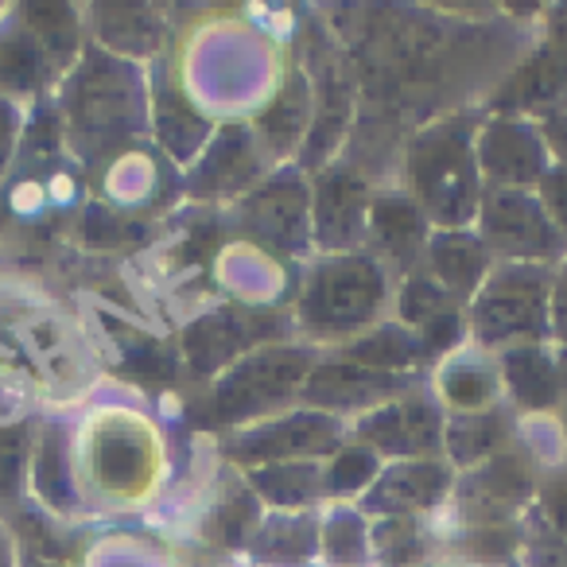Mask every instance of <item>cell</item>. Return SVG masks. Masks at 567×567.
I'll return each mask as SVG.
<instances>
[{
  "label": "cell",
  "mask_w": 567,
  "mask_h": 567,
  "mask_svg": "<svg viewBox=\"0 0 567 567\" xmlns=\"http://www.w3.org/2000/svg\"><path fill=\"white\" fill-rule=\"evenodd\" d=\"M55 113L66 152L86 167L105 164L144 141L148 110H144L141 66L133 59L110 55L105 48H86L63 79Z\"/></svg>",
  "instance_id": "1"
},
{
  "label": "cell",
  "mask_w": 567,
  "mask_h": 567,
  "mask_svg": "<svg viewBox=\"0 0 567 567\" xmlns=\"http://www.w3.org/2000/svg\"><path fill=\"white\" fill-rule=\"evenodd\" d=\"M393 311V276L365 249L319 252L296 292L292 323L316 347H347Z\"/></svg>",
  "instance_id": "2"
},
{
  "label": "cell",
  "mask_w": 567,
  "mask_h": 567,
  "mask_svg": "<svg viewBox=\"0 0 567 567\" xmlns=\"http://www.w3.org/2000/svg\"><path fill=\"white\" fill-rule=\"evenodd\" d=\"M474 117H443L412 136L401 167V190L427 214L435 229H466L478 218L486 183L474 156Z\"/></svg>",
  "instance_id": "3"
},
{
  "label": "cell",
  "mask_w": 567,
  "mask_h": 567,
  "mask_svg": "<svg viewBox=\"0 0 567 567\" xmlns=\"http://www.w3.org/2000/svg\"><path fill=\"white\" fill-rule=\"evenodd\" d=\"M319 350L296 347V342H276V347H260L234 362L226 373H218L203 401L206 424L237 427L260 424L280 412L300 409V393L308 373L316 370Z\"/></svg>",
  "instance_id": "4"
},
{
  "label": "cell",
  "mask_w": 567,
  "mask_h": 567,
  "mask_svg": "<svg viewBox=\"0 0 567 567\" xmlns=\"http://www.w3.org/2000/svg\"><path fill=\"white\" fill-rule=\"evenodd\" d=\"M551 268L544 265H494L486 284L466 303V331L486 354L509 347L551 342Z\"/></svg>",
  "instance_id": "5"
},
{
  "label": "cell",
  "mask_w": 567,
  "mask_h": 567,
  "mask_svg": "<svg viewBox=\"0 0 567 567\" xmlns=\"http://www.w3.org/2000/svg\"><path fill=\"white\" fill-rule=\"evenodd\" d=\"M229 226L245 241L284 260H300L316 252L311 241V179L300 172H268L245 198L229 210Z\"/></svg>",
  "instance_id": "6"
},
{
  "label": "cell",
  "mask_w": 567,
  "mask_h": 567,
  "mask_svg": "<svg viewBox=\"0 0 567 567\" xmlns=\"http://www.w3.org/2000/svg\"><path fill=\"white\" fill-rule=\"evenodd\" d=\"M474 234L497 265L556 268L567 257V237L551 221L536 190H486L474 218Z\"/></svg>",
  "instance_id": "7"
},
{
  "label": "cell",
  "mask_w": 567,
  "mask_h": 567,
  "mask_svg": "<svg viewBox=\"0 0 567 567\" xmlns=\"http://www.w3.org/2000/svg\"><path fill=\"white\" fill-rule=\"evenodd\" d=\"M342 443H350L347 420H334L316 409H292L272 420H260V424L226 432L221 451H226L229 463H237L241 471H257V466L308 463V458L323 463Z\"/></svg>",
  "instance_id": "8"
},
{
  "label": "cell",
  "mask_w": 567,
  "mask_h": 567,
  "mask_svg": "<svg viewBox=\"0 0 567 567\" xmlns=\"http://www.w3.org/2000/svg\"><path fill=\"white\" fill-rule=\"evenodd\" d=\"M544 471L528 451L513 443L509 451L486 458L474 471L458 474L451 509L458 513L463 528H486V525H517L533 509V497L540 489Z\"/></svg>",
  "instance_id": "9"
},
{
  "label": "cell",
  "mask_w": 567,
  "mask_h": 567,
  "mask_svg": "<svg viewBox=\"0 0 567 567\" xmlns=\"http://www.w3.org/2000/svg\"><path fill=\"white\" fill-rule=\"evenodd\" d=\"M443 427H447V409L432 389H412L365 416L350 420V440L370 447L385 463H404V458H440L443 455Z\"/></svg>",
  "instance_id": "10"
},
{
  "label": "cell",
  "mask_w": 567,
  "mask_h": 567,
  "mask_svg": "<svg viewBox=\"0 0 567 567\" xmlns=\"http://www.w3.org/2000/svg\"><path fill=\"white\" fill-rule=\"evenodd\" d=\"M280 331H288V316L221 308L183 331V362L195 378H218L252 350L276 347Z\"/></svg>",
  "instance_id": "11"
},
{
  "label": "cell",
  "mask_w": 567,
  "mask_h": 567,
  "mask_svg": "<svg viewBox=\"0 0 567 567\" xmlns=\"http://www.w3.org/2000/svg\"><path fill=\"white\" fill-rule=\"evenodd\" d=\"M474 156H478L486 190H536L544 183V175L556 167L540 121L528 117L482 121Z\"/></svg>",
  "instance_id": "12"
},
{
  "label": "cell",
  "mask_w": 567,
  "mask_h": 567,
  "mask_svg": "<svg viewBox=\"0 0 567 567\" xmlns=\"http://www.w3.org/2000/svg\"><path fill=\"white\" fill-rule=\"evenodd\" d=\"M420 389V378H396V373H381V370H365L354 365L347 358L319 354L316 370L308 373L300 393V409H316L327 412L334 420H358L365 412L381 409V404L396 401V396Z\"/></svg>",
  "instance_id": "13"
},
{
  "label": "cell",
  "mask_w": 567,
  "mask_h": 567,
  "mask_svg": "<svg viewBox=\"0 0 567 567\" xmlns=\"http://www.w3.org/2000/svg\"><path fill=\"white\" fill-rule=\"evenodd\" d=\"M373 187L354 167H323L311 175V241L319 252H358L365 245Z\"/></svg>",
  "instance_id": "14"
},
{
  "label": "cell",
  "mask_w": 567,
  "mask_h": 567,
  "mask_svg": "<svg viewBox=\"0 0 567 567\" xmlns=\"http://www.w3.org/2000/svg\"><path fill=\"white\" fill-rule=\"evenodd\" d=\"M268 164H272V152L260 141L257 128L249 125H229L221 128L214 141H206L203 156L190 164L187 190L203 203L214 198H245L260 179H268Z\"/></svg>",
  "instance_id": "15"
},
{
  "label": "cell",
  "mask_w": 567,
  "mask_h": 567,
  "mask_svg": "<svg viewBox=\"0 0 567 567\" xmlns=\"http://www.w3.org/2000/svg\"><path fill=\"white\" fill-rule=\"evenodd\" d=\"M432 229L435 226L427 221V214L420 210L401 187L373 190L362 249L370 252L396 284V280H404V276L424 268V252H427V241H432Z\"/></svg>",
  "instance_id": "16"
},
{
  "label": "cell",
  "mask_w": 567,
  "mask_h": 567,
  "mask_svg": "<svg viewBox=\"0 0 567 567\" xmlns=\"http://www.w3.org/2000/svg\"><path fill=\"white\" fill-rule=\"evenodd\" d=\"M455 478L447 458H404V463H385L370 494L362 497V509L373 520L381 517H420L443 509L455 494Z\"/></svg>",
  "instance_id": "17"
},
{
  "label": "cell",
  "mask_w": 567,
  "mask_h": 567,
  "mask_svg": "<svg viewBox=\"0 0 567 567\" xmlns=\"http://www.w3.org/2000/svg\"><path fill=\"white\" fill-rule=\"evenodd\" d=\"M71 66L24 24L20 9L0 20V97L9 102H28L43 97L55 82H63Z\"/></svg>",
  "instance_id": "18"
},
{
  "label": "cell",
  "mask_w": 567,
  "mask_h": 567,
  "mask_svg": "<svg viewBox=\"0 0 567 567\" xmlns=\"http://www.w3.org/2000/svg\"><path fill=\"white\" fill-rule=\"evenodd\" d=\"M497 358L502 373V393L513 412H556L564 404V385H559V362L551 342H528V347H509Z\"/></svg>",
  "instance_id": "19"
},
{
  "label": "cell",
  "mask_w": 567,
  "mask_h": 567,
  "mask_svg": "<svg viewBox=\"0 0 567 567\" xmlns=\"http://www.w3.org/2000/svg\"><path fill=\"white\" fill-rule=\"evenodd\" d=\"M494 265L497 260L489 257V249L482 245V237L474 234V226L432 229V241H427V252H424V272L440 284L443 292L455 296L463 308L478 296L486 276L494 272Z\"/></svg>",
  "instance_id": "20"
},
{
  "label": "cell",
  "mask_w": 567,
  "mask_h": 567,
  "mask_svg": "<svg viewBox=\"0 0 567 567\" xmlns=\"http://www.w3.org/2000/svg\"><path fill=\"white\" fill-rule=\"evenodd\" d=\"M435 396L447 409V416L458 412H486L502 404V373H497V358L466 342L451 358L435 365Z\"/></svg>",
  "instance_id": "21"
},
{
  "label": "cell",
  "mask_w": 567,
  "mask_h": 567,
  "mask_svg": "<svg viewBox=\"0 0 567 567\" xmlns=\"http://www.w3.org/2000/svg\"><path fill=\"white\" fill-rule=\"evenodd\" d=\"M517 443V412L494 404L486 412H458L447 416L443 427V458L455 474H466L482 466L486 458L502 455Z\"/></svg>",
  "instance_id": "22"
},
{
  "label": "cell",
  "mask_w": 567,
  "mask_h": 567,
  "mask_svg": "<svg viewBox=\"0 0 567 567\" xmlns=\"http://www.w3.org/2000/svg\"><path fill=\"white\" fill-rule=\"evenodd\" d=\"M334 354L354 365H365V370L396 373V378H420L424 370L440 365L432 358V350H427V342L416 331H409L404 323H396V319H385L373 331H365L362 339L339 347Z\"/></svg>",
  "instance_id": "23"
},
{
  "label": "cell",
  "mask_w": 567,
  "mask_h": 567,
  "mask_svg": "<svg viewBox=\"0 0 567 567\" xmlns=\"http://www.w3.org/2000/svg\"><path fill=\"white\" fill-rule=\"evenodd\" d=\"M152 102H156V110H152V128H156V136H159L156 144H164L167 156L179 159V164H187V159L195 164L206 148L210 125L190 110V102L172 82V71H167L164 63H159V74H156V82H152Z\"/></svg>",
  "instance_id": "24"
},
{
  "label": "cell",
  "mask_w": 567,
  "mask_h": 567,
  "mask_svg": "<svg viewBox=\"0 0 567 567\" xmlns=\"http://www.w3.org/2000/svg\"><path fill=\"white\" fill-rule=\"evenodd\" d=\"M245 482L257 494L260 505H272L276 513H308L323 502V463H272L245 471Z\"/></svg>",
  "instance_id": "25"
},
{
  "label": "cell",
  "mask_w": 567,
  "mask_h": 567,
  "mask_svg": "<svg viewBox=\"0 0 567 567\" xmlns=\"http://www.w3.org/2000/svg\"><path fill=\"white\" fill-rule=\"evenodd\" d=\"M252 556L276 559V564H292V559H308L319 548V520L316 513H272L260 520V528L249 540Z\"/></svg>",
  "instance_id": "26"
},
{
  "label": "cell",
  "mask_w": 567,
  "mask_h": 567,
  "mask_svg": "<svg viewBox=\"0 0 567 567\" xmlns=\"http://www.w3.org/2000/svg\"><path fill=\"white\" fill-rule=\"evenodd\" d=\"M385 471V458L373 455L362 443H342L331 458H323V497L331 502H362L378 474Z\"/></svg>",
  "instance_id": "27"
},
{
  "label": "cell",
  "mask_w": 567,
  "mask_h": 567,
  "mask_svg": "<svg viewBox=\"0 0 567 567\" xmlns=\"http://www.w3.org/2000/svg\"><path fill=\"white\" fill-rule=\"evenodd\" d=\"M458 308H463V303L443 292L424 268L393 284V319L416 334L424 331V327H432L435 319L451 316V311H458Z\"/></svg>",
  "instance_id": "28"
},
{
  "label": "cell",
  "mask_w": 567,
  "mask_h": 567,
  "mask_svg": "<svg viewBox=\"0 0 567 567\" xmlns=\"http://www.w3.org/2000/svg\"><path fill=\"white\" fill-rule=\"evenodd\" d=\"M370 551L381 567H420L432 551L420 517H381L370 528Z\"/></svg>",
  "instance_id": "29"
},
{
  "label": "cell",
  "mask_w": 567,
  "mask_h": 567,
  "mask_svg": "<svg viewBox=\"0 0 567 567\" xmlns=\"http://www.w3.org/2000/svg\"><path fill=\"white\" fill-rule=\"evenodd\" d=\"M32 482L35 489L43 494V502L48 505H59V509H66V505L74 502L71 494V466H66V435L63 427H43L40 435H35V451H32Z\"/></svg>",
  "instance_id": "30"
},
{
  "label": "cell",
  "mask_w": 567,
  "mask_h": 567,
  "mask_svg": "<svg viewBox=\"0 0 567 567\" xmlns=\"http://www.w3.org/2000/svg\"><path fill=\"white\" fill-rule=\"evenodd\" d=\"M520 540H525V525H486V528H463V551L478 564L489 567H509L520 564Z\"/></svg>",
  "instance_id": "31"
},
{
  "label": "cell",
  "mask_w": 567,
  "mask_h": 567,
  "mask_svg": "<svg viewBox=\"0 0 567 567\" xmlns=\"http://www.w3.org/2000/svg\"><path fill=\"white\" fill-rule=\"evenodd\" d=\"M528 517H533L536 525L548 528V533H556V536H564V540H567V463L544 471L540 489H536Z\"/></svg>",
  "instance_id": "32"
},
{
  "label": "cell",
  "mask_w": 567,
  "mask_h": 567,
  "mask_svg": "<svg viewBox=\"0 0 567 567\" xmlns=\"http://www.w3.org/2000/svg\"><path fill=\"white\" fill-rule=\"evenodd\" d=\"M525 540H520V567H567V540L536 525L525 513Z\"/></svg>",
  "instance_id": "33"
},
{
  "label": "cell",
  "mask_w": 567,
  "mask_h": 567,
  "mask_svg": "<svg viewBox=\"0 0 567 567\" xmlns=\"http://www.w3.org/2000/svg\"><path fill=\"white\" fill-rule=\"evenodd\" d=\"M28 427H9L0 432V497L17 494L20 474H24V458H28Z\"/></svg>",
  "instance_id": "34"
},
{
  "label": "cell",
  "mask_w": 567,
  "mask_h": 567,
  "mask_svg": "<svg viewBox=\"0 0 567 567\" xmlns=\"http://www.w3.org/2000/svg\"><path fill=\"white\" fill-rule=\"evenodd\" d=\"M20 141H24V117H20V105L0 97V179L9 175V167L20 156Z\"/></svg>",
  "instance_id": "35"
},
{
  "label": "cell",
  "mask_w": 567,
  "mask_h": 567,
  "mask_svg": "<svg viewBox=\"0 0 567 567\" xmlns=\"http://www.w3.org/2000/svg\"><path fill=\"white\" fill-rule=\"evenodd\" d=\"M536 195H540V203L548 206V214L559 226V234L567 237V164L551 167V172L544 175L540 187H536Z\"/></svg>",
  "instance_id": "36"
},
{
  "label": "cell",
  "mask_w": 567,
  "mask_h": 567,
  "mask_svg": "<svg viewBox=\"0 0 567 567\" xmlns=\"http://www.w3.org/2000/svg\"><path fill=\"white\" fill-rule=\"evenodd\" d=\"M548 319H551V347H567V257L551 268Z\"/></svg>",
  "instance_id": "37"
},
{
  "label": "cell",
  "mask_w": 567,
  "mask_h": 567,
  "mask_svg": "<svg viewBox=\"0 0 567 567\" xmlns=\"http://www.w3.org/2000/svg\"><path fill=\"white\" fill-rule=\"evenodd\" d=\"M544 141H548V152L556 164H567V102L559 110H551L548 117L540 121Z\"/></svg>",
  "instance_id": "38"
},
{
  "label": "cell",
  "mask_w": 567,
  "mask_h": 567,
  "mask_svg": "<svg viewBox=\"0 0 567 567\" xmlns=\"http://www.w3.org/2000/svg\"><path fill=\"white\" fill-rule=\"evenodd\" d=\"M556 362H559V385H564L567 396V347H556Z\"/></svg>",
  "instance_id": "39"
},
{
  "label": "cell",
  "mask_w": 567,
  "mask_h": 567,
  "mask_svg": "<svg viewBox=\"0 0 567 567\" xmlns=\"http://www.w3.org/2000/svg\"><path fill=\"white\" fill-rule=\"evenodd\" d=\"M556 416H559V432H564V443H567V396H564V404L556 409Z\"/></svg>",
  "instance_id": "40"
},
{
  "label": "cell",
  "mask_w": 567,
  "mask_h": 567,
  "mask_svg": "<svg viewBox=\"0 0 567 567\" xmlns=\"http://www.w3.org/2000/svg\"><path fill=\"white\" fill-rule=\"evenodd\" d=\"M4 210H9V203H4V187H0V226H4Z\"/></svg>",
  "instance_id": "41"
}]
</instances>
